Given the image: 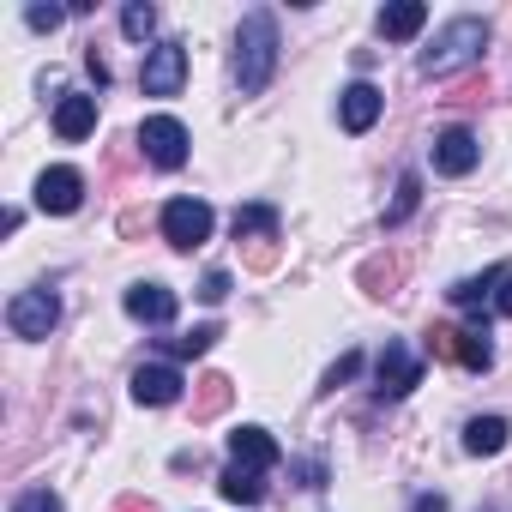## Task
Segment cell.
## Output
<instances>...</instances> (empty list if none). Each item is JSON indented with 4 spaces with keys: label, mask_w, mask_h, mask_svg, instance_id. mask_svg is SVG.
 Segmentation results:
<instances>
[{
    "label": "cell",
    "mask_w": 512,
    "mask_h": 512,
    "mask_svg": "<svg viewBox=\"0 0 512 512\" xmlns=\"http://www.w3.org/2000/svg\"><path fill=\"white\" fill-rule=\"evenodd\" d=\"M121 31H127L133 43H145V37L157 31V7H145V0H133V7L121 13Z\"/></svg>",
    "instance_id": "obj_21"
},
{
    "label": "cell",
    "mask_w": 512,
    "mask_h": 512,
    "mask_svg": "<svg viewBox=\"0 0 512 512\" xmlns=\"http://www.w3.org/2000/svg\"><path fill=\"white\" fill-rule=\"evenodd\" d=\"M55 133L61 139H91L97 133V97H85V91H67L61 103H55Z\"/></svg>",
    "instance_id": "obj_13"
},
{
    "label": "cell",
    "mask_w": 512,
    "mask_h": 512,
    "mask_svg": "<svg viewBox=\"0 0 512 512\" xmlns=\"http://www.w3.org/2000/svg\"><path fill=\"white\" fill-rule=\"evenodd\" d=\"M7 326H13V338H49V332L61 326L55 290H19V296L7 302Z\"/></svg>",
    "instance_id": "obj_4"
},
{
    "label": "cell",
    "mask_w": 512,
    "mask_h": 512,
    "mask_svg": "<svg viewBox=\"0 0 512 512\" xmlns=\"http://www.w3.org/2000/svg\"><path fill=\"white\" fill-rule=\"evenodd\" d=\"M211 205L205 199H169L163 205V241L169 247H181V253H193V247H205L211 241Z\"/></svg>",
    "instance_id": "obj_3"
},
{
    "label": "cell",
    "mask_w": 512,
    "mask_h": 512,
    "mask_svg": "<svg viewBox=\"0 0 512 512\" xmlns=\"http://www.w3.org/2000/svg\"><path fill=\"white\" fill-rule=\"evenodd\" d=\"M247 235H278V211L272 205H241L235 211V241H247Z\"/></svg>",
    "instance_id": "obj_19"
},
{
    "label": "cell",
    "mask_w": 512,
    "mask_h": 512,
    "mask_svg": "<svg viewBox=\"0 0 512 512\" xmlns=\"http://www.w3.org/2000/svg\"><path fill=\"white\" fill-rule=\"evenodd\" d=\"M500 278H506V272H482V278H464V284H452L446 296H452L458 308H476V302L488 296V284H500Z\"/></svg>",
    "instance_id": "obj_22"
},
{
    "label": "cell",
    "mask_w": 512,
    "mask_h": 512,
    "mask_svg": "<svg viewBox=\"0 0 512 512\" xmlns=\"http://www.w3.org/2000/svg\"><path fill=\"white\" fill-rule=\"evenodd\" d=\"M223 398H229V380H205V404L199 410L211 416V410H223Z\"/></svg>",
    "instance_id": "obj_28"
},
{
    "label": "cell",
    "mask_w": 512,
    "mask_h": 512,
    "mask_svg": "<svg viewBox=\"0 0 512 512\" xmlns=\"http://www.w3.org/2000/svg\"><path fill=\"white\" fill-rule=\"evenodd\" d=\"M296 470H302V488H326V464L320 458H302Z\"/></svg>",
    "instance_id": "obj_29"
},
{
    "label": "cell",
    "mask_w": 512,
    "mask_h": 512,
    "mask_svg": "<svg viewBox=\"0 0 512 512\" xmlns=\"http://www.w3.org/2000/svg\"><path fill=\"white\" fill-rule=\"evenodd\" d=\"M494 308H500V314H506V320H512V272H506V278H500V296H494Z\"/></svg>",
    "instance_id": "obj_31"
},
{
    "label": "cell",
    "mask_w": 512,
    "mask_h": 512,
    "mask_svg": "<svg viewBox=\"0 0 512 512\" xmlns=\"http://www.w3.org/2000/svg\"><path fill=\"white\" fill-rule=\"evenodd\" d=\"M506 434H512V428H506L500 416H476V422H464V452H470V458H494V452L506 446Z\"/></svg>",
    "instance_id": "obj_18"
},
{
    "label": "cell",
    "mask_w": 512,
    "mask_h": 512,
    "mask_svg": "<svg viewBox=\"0 0 512 512\" xmlns=\"http://www.w3.org/2000/svg\"><path fill=\"white\" fill-rule=\"evenodd\" d=\"M434 338H440V350H446L458 368H470V374L494 368V344H488V326H482V320H470V326H458V332H434Z\"/></svg>",
    "instance_id": "obj_8"
},
{
    "label": "cell",
    "mask_w": 512,
    "mask_h": 512,
    "mask_svg": "<svg viewBox=\"0 0 512 512\" xmlns=\"http://www.w3.org/2000/svg\"><path fill=\"white\" fill-rule=\"evenodd\" d=\"M422 25H428V7H422V0H398V7H380V37H386V43H410Z\"/></svg>",
    "instance_id": "obj_16"
},
{
    "label": "cell",
    "mask_w": 512,
    "mask_h": 512,
    "mask_svg": "<svg viewBox=\"0 0 512 512\" xmlns=\"http://www.w3.org/2000/svg\"><path fill=\"white\" fill-rule=\"evenodd\" d=\"M61 19H67L61 7H25V25H31V31H55Z\"/></svg>",
    "instance_id": "obj_25"
},
{
    "label": "cell",
    "mask_w": 512,
    "mask_h": 512,
    "mask_svg": "<svg viewBox=\"0 0 512 512\" xmlns=\"http://www.w3.org/2000/svg\"><path fill=\"white\" fill-rule=\"evenodd\" d=\"M416 199H422V181H416V175H404V181H398V205L386 211V223H404V217L416 211Z\"/></svg>",
    "instance_id": "obj_23"
},
{
    "label": "cell",
    "mask_w": 512,
    "mask_h": 512,
    "mask_svg": "<svg viewBox=\"0 0 512 512\" xmlns=\"http://www.w3.org/2000/svg\"><path fill=\"white\" fill-rule=\"evenodd\" d=\"M374 374H380V392H386V398H404L410 386H422V356H416L410 344H398V338H392V344L380 350Z\"/></svg>",
    "instance_id": "obj_9"
},
{
    "label": "cell",
    "mask_w": 512,
    "mask_h": 512,
    "mask_svg": "<svg viewBox=\"0 0 512 512\" xmlns=\"http://www.w3.org/2000/svg\"><path fill=\"white\" fill-rule=\"evenodd\" d=\"M175 308H181V302H175V290H169V284H133V290H127V314H133V320H145V326H169V320H175Z\"/></svg>",
    "instance_id": "obj_14"
},
{
    "label": "cell",
    "mask_w": 512,
    "mask_h": 512,
    "mask_svg": "<svg viewBox=\"0 0 512 512\" xmlns=\"http://www.w3.org/2000/svg\"><path fill=\"white\" fill-rule=\"evenodd\" d=\"M199 296H205V302H223V296H229V272H205V278H199Z\"/></svg>",
    "instance_id": "obj_26"
},
{
    "label": "cell",
    "mask_w": 512,
    "mask_h": 512,
    "mask_svg": "<svg viewBox=\"0 0 512 512\" xmlns=\"http://www.w3.org/2000/svg\"><path fill=\"white\" fill-rule=\"evenodd\" d=\"M278 73V19L266 7H253L235 31V85L241 97H260Z\"/></svg>",
    "instance_id": "obj_1"
},
{
    "label": "cell",
    "mask_w": 512,
    "mask_h": 512,
    "mask_svg": "<svg viewBox=\"0 0 512 512\" xmlns=\"http://www.w3.org/2000/svg\"><path fill=\"white\" fill-rule=\"evenodd\" d=\"M139 151H145L157 169H181V163H187V127H181L175 115H145Z\"/></svg>",
    "instance_id": "obj_6"
},
{
    "label": "cell",
    "mask_w": 512,
    "mask_h": 512,
    "mask_svg": "<svg viewBox=\"0 0 512 512\" xmlns=\"http://www.w3.org/2000/svg\"><path fill=\"white\" fill-rule=\"evenodd\" d=\"M217 338H223V332H217V326H193V332H187V338H169V344H163V350H169V356H205V350H211V344H217Z\"/></svg>",
    "instance_id": "obj_20"
},
{
    "label": "cell",
    "mask_w": 512,
    "mask_h": 512,
    "mask_svg": "<svg viewBox=\"0 0 512 512\" xmlns=\"http://www.w3.org/2000/svg\"><path fill=\"white\" fill-rule=\"evenodd\" d=\"M482 49H488V25H482V19H452V25H446L434 43H428V55H422V73H428V79H446V73L470 67Z\"/></svg>",
    "instance_id": "obj_2"
},
{
    "label": "cell",
    "mask_w": 512,
    "mask_h": 512,
    "mask_svg": "<svg viewBox=\"0 0 512 512\" xmlns=\"http://www.w3.org/2000/svg\"><path fill=\"white\" fill-rule=\"evenodd\" d=\"M181 368H169V362H151V368H139L133 374V404H151V410H163V404H175L181 398Z\"/></svg>",
    "instance_id": "obj_11"
},
{
    "label": "cell",
    "mask_w": 512,
    "mask_h": 512,
    "mask_svg": "<svg viewBox=\"0 0 512 512\" xmlns=\"http://www.w3.org/2000/svg\"><path fill=\"white\" fill-rule=\"evenodd\" d=\"M181 85H187V49L181 43H157L145 55V67H139V91L145 97H175Z\"/></svg>",
    "instance_id": "obj_5"
},
{
    "label": "cell",
    "mask_w": 512,
    "mask_h": 512,
    "mask_svg": "<svg viewBox=\"0 0 512 512\" xmlns=\"http://www.w3.org/2000/svg\"><path fill=\"white\" fill-rule=\"evenodd\" d=\"M217 488H223V500H235V506H260V500H266V476L247 470V464H229V470L217 476Z\"/></svg>",
    "instance_id": "obj_17"
},
{
    "label": "cell",
    "mask_w": 512,
    "mask_h": 512,
    "mask_svg": "<svg viewBox=\"0 0 512 512\" xmlns=\"http://www.w3.org/2000/svg\"><path fill=\"white\" fill-rule=\"evenodd\" d=\"M410 512H446V500H440V494H416Z\"/></svg>",
    "instance_id": "obj_30"
},
{
    "label": "cell",
    "mask_w": 512,
    "mask_h": 512,
    "mask_svg": "<svg viewBox=\"0 0 512 512\" xmlns=\"http://www.w3.org/2000/svg\"><path fill=\"white\" fill-rule=\"evenodd\" d=\"M476 163H482V145H476L470 127H446V133L434 139V169H440V175H470Z\"/></svg>",
    "instance_id": "obj_10"
},
{
    "label": "cell",
    "mask_w": 512,
    "mask_h": 512,
    "mask_svg": "<svg viewBox=\"0 0 512 512\" xmlns=\"http://www.w3.org/2000/svg\"><path fill=\"white\" fill-rule=\"evenodd\" d=\"M13 512H61V494H55V488H25V494L13 500Z\"/></svg>",
    "instance_id": "obj_24"
},
{
    "label": "cell",
    "mask_w": 512,
    "mask_h": 512,
    "mask_svg": "<svg viewBox=\"0 0 512 512\" xmlns=\"http://www.w3.org/2000/svg\"><path fill=\"white\" fill-rule=\"evenodd\" d=\"M79 205H85V175H79V169L55 163V169H43V175H37V211L67 217V211H79Z\"/></svg>",
    "instance_id": "obj_7"
},
{
    "label": "cell",
    "mask_w": 512,
    "mask_h": 512,
    "mask_svg": "<svg viewBox=\"0 0 512 512\" xmlns=\"http://www.w3.org/2000/svg\"><path fill=\"white\" fill-rule=\"evenodd\" d=\"M356 368H362V356H344V362H338V368L326 374V392H338L344 380H356Z\"/></svg>",
    "instance_id": "obj_27"
},
{
    "label": "cell",
    "mask_w": 512,
    "mask_h": 512,
    "mask_svg": "<svg viewBox=\"0 0 512 512\" xmlns=\"http://www.w3.org/2000/svg\"><path fill=\"white\" fill-rule=\"evenodd\" d=\"M380 109H386V97L356 79V85L344 91V103H338V121H344V133H368V127L380 121Z\"/></svg>",
    "instance_id": "obj_15"
},
{
    "label": "cell",
    "mask_w": 512,
    "mask_h": 512,
    "mask_svg": "<svg viewBox=\"0 0 512 512\" xmlns=\"http://www.w3.org/2000/svg\"><path fill=\"white\" fill-rule=\"evenodd\" d=\"M284 452H278V440L266 434V428H235L229 434V464H247V470H272Z\"/></svg>",
    "instance_id": "obj_12"
}]
</instances>
